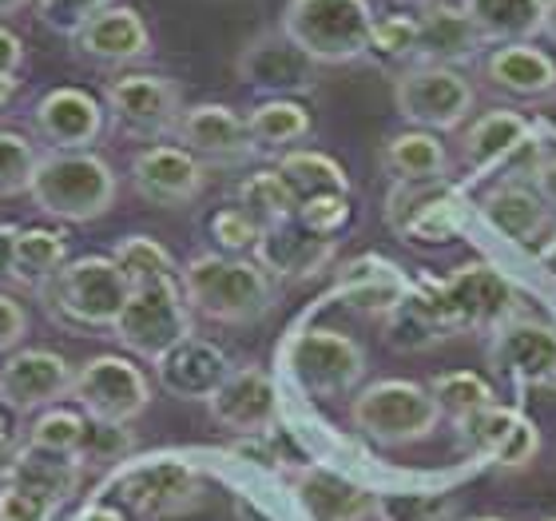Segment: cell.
Here are the masks:
<instances>
[{
    "instance_id": "cell-1",
    "label": "cell",
    "mask_w": 556,
    "mask_h": 521,
    "mask_svg": "<svg viewBox=\"0 0 556 521\" xmlns=\"http://www.w3.org/2000/svg\"><path fill=\"white\" fill-rule=\"evenodd\" d=\"M179 287L191 314L223 326H251L275 307L278 283L247 256H207L187 259L179 266Z\"/></svg>"
},
{
    "instance_id": "cell-2",
    "label": "cell",
    "mask_w": 556,
    "mask_h": 521,
    "mask_svg": "<svg viewBox=\"0 0 556 521\" xmlns=\"http://www.w3.org/2000/svg\"><path fill=\"white\" fill-rule=\"evenodd\" d=\"M28 199L56 223H96L116 208L119 175L100 151H40Z\"/></svg>"
},
{
    "instance_id": "cell-3",
    "label": "cell",
    "mask_w": 556,
    "mask_h": 521,
    "mask_svg": "<svg viewBox=\"0 0 556 521\" xmlns=\"http://www.w3.org/2000/svg\"><path fill=\"white\" fill-rule=\"evenodd\" d=\"M409 295L445 338L493 331L509 314H517V290L489 263H465L450 278H426L409 287Z\"/></svg>"
},
{
    "instance_id": "cell-4",
    "label": "cell",
    "mask_w": 556,
    "mask_h": 521,
    "mask_svg": "<svg viewBox=\"0 0 556 521\" xmlns=\"http://www.w3.org/2000/svg\"><path fill=\"white\" fill-rule=\"evenodd\" d=\"M374 16L370 0H287L278 33L290 36L318 69H342L366 60Z\"/></svg>"
},
{
    "instance_id": "cell-5",
    "label": "cell",
    "mask_w": 556,
    "mask_h": 521,
    "mask_svg": "<svg viewBox=\"0 0 556 521\" xmlns=\"http://www.w3.org/2000/svg\"><path fill=\"white\" fill-rule=\"evenodd\" d=\"M128 295L131 283L112 256H80L60 266V275L40 290V302L52 323L68 331H112Z\"/></svg>"
},
{
    "instance_id": "cell-6",
    "label": "cell",
    "mask_w": 556,
    "mask_h": 521,
    "mask_svg": "<svg viewBox=\"0 0 556 521\" xmlns=\"http://www.w3.org/2000/svg\"><path fill=\"white\" fill-rule=\"evenodd\" d=\"M350 422L374 446H409L438 430L441 406L433 402L429 386L409 379H382L350 398Z\"/></svg>"
},
{
    "instance_id": "cell-7",
    "label": "cell",
    "mask_w": 556,
    "mask_h": 521,
    "mask_svg": "<svg viewBox=\"0 0 556 521\" xmlns=\"http://www.w3.org/2000/svg\"><path fill=\"white\" fill-rule=\"evenodd\" d=\"M108 335L116 338L119 347L139 355L148 362H160L175 343L195 335V314L187 307L179 278H160V283H143L131 287L128 302L119 319L112 323Z\"/></svg>"
},
{
    "instance_id": "cell-8",
    "label": "cell",
    "mask_w": 556,
    "mask_h": 521,
    "mask_svg": "<svg viewBox=\"0 0 556 521\" xmlns=\"http://www.w3.org/2000/svg\"><path fill=\"white\" fill-rule=\"evenodd\" d=\"M100 100L108 108V124L119 136L148 139V144L175 136L187 108L179 80L155 76V72H119L116 80H108Z\"/></svg>"
},
{
    "instance_id": "cell-9",
    "label": "cell",
    "mask_w": 556,
    "mask_h": 521,
    "mask_svg": "<svg viewBox=\"0 0 556 521\" xmlns=\"http://www.w3.org/2000/svg\"><path fill=\"white\" fill-rule=\"evenodd\" d=\"M287 367L311 398H346V394H358L362 379L370 371V359H366L362 343H354L342 331L306 326L290 343Z\"/></svg>"
},
{
    "instance_id": "cell-10",
    "label": "cell",
    "mask_w": 556,
    "mask_h": 521,
    "mask_svg": "<svg viewBox=\"0 0 556 521\" xmlns=\"http://www.w3.org/2000/svg\"><path fill=\"white\" fill-rule=\"evenodd\" d=\"M473 104V84L445 64H409L394 76L397 116L421 132H453L469 120Z\"/></svg>"
},
{
    "instance_id": "cell-11",
    "label": "cell",
    "mask_w": 556,
    "mask_h": 521,
    "mask_svg": "<svg viewBox=\"0 0 556 521\" xmlns=\"http://www.w3.org/2000/svg\"><path fill=\"white\" fill-rule=\"evenodd\" d=\"M68 398L96 422L131 426L151 406V383L124 355H96L84 367H76V383H72Z\"/></svg>"
},
{
    "instance_id": "cell-12",
    "label": "cell",
    "mask_w": 556,
    "mask_h": 521,
    "mask_svg": "<svg viewBox=\"0 0 556 521\" xmlns=\"http://www.w3.org/2000/svg\"><path fill=\"white\" fill-rule=\"evenodd\" d=\"M235 76H239V84L263 92L267 100H294V96H311L318 88V64L278 28L251 36L239 48Z\"/></svg>"
},
{
    "instance_id": "cell-13",
    "label": "cell",
    "mask_w": 556,
    "mask_h": 521,
    "mask_svg": "<svg viewBox=\"0 0 556 521\" xmlns=\"http://www.w3.org/2000/svg\"><path fill=\"white\" fill-rule=\"evenodd\" d=\"M489 367L517 390L556 386V326L509 314L489 331Z\"/></svg>"
},
{
    "instance_id": "cell-14",
    "label": "cell",
    "mask_w": 556,
    "mask_h": 521,
    "mask_svg": "<svg viewBox=\"0 0 556 521\" xmlns=\"http://www.w3.org/2000/svg\"><path fill=\"white\" fill-rule=\"evenodd\" d=\"M76 367L45 347L12 350L0 359V406L9 414H40L72 394Z\"/></svg>"
},
{
    "instance_id": "cell-15",
    "label": "cell",
    "mask_w": 556,
    "mask_h": 521,
    "mask_svg": "<svg viewBox=\"0 0 556 521\" xmlns=\"http://www.w3.org/2000/svg\"><path fill=\"white\" fill-rule=\"evenodd\" d=\"M116 489L124 506L143 518H175L203 501V477L184 458H148L119 470Z\"/></svg>"
},
{
    "instance_id": "cell-16",
    "label": "cell",
    "mask_w": 556,
    "mask_h": 521,
    "mask_svg": "<svg viewBox=\"0 0 556 521\" xmlns=\"http://www.w3.org/2000/svg\"><path fill=\"white\" fill-rule=\"evenodd\" d=\"M33 132L48 151H92L108 132V108L84 88H48L33 104Z\"/></svg>"
},
{
    "instance_id": "cell-17",
    "label": "cell",
    "mask_w": 556,
    "mask_h": 521,
    "mask_svg": "<svg viewBox=\"0 0 556 521\" xmlns=\"http://www.w3.org/2000/svg\"><path fill=\"white\" fill-rule=\"evenodd\" d=\"M207 187V163L179 144H148L131 156V191L151 208H187Z\"/></svg>"
},
{
    "instance_id": "cell-18",
    "label": "cell",
    "mask_w": 556,
    "mask_h": 521,
    "mask_svg": "<svg viewBox=\"0 0 556 521\" xmlns=\"http://www.w3.org/2000/svg\"><path fill=\"white\" fill-rule=\"evenodd\" d=\"M386 223L409 244H445L462 227V196L450 179L433 184H390L386 196Z\"/></svg>"
},
{
    "instance_id": "cell-19",
    "label": "cell",
    "mask_w": 556,
    "mask_h": 521,
    "mask_svg": "<svg viewBox=\"0 0 556 521\" xmlns=\"http://www.w3.org/2000/svg\"><path fill=\"white\" fill-rule=\"evenodd\" d=\"M453 426H457V438H462L465 450L477 454V458H489L501 470H521L541 450V434H536L533 418H525L521 410L501 402L457 418Z\"/></svg>"
},
{
    "instance_id": "cell-20",
    "label": "cell",
    "mask_w": 556,
    "mask_h": 521,
    "mask_svg": "<svg viewBox=\"0 0 556 521\" xmlns=\"http://www.w3.org/2000/svg\"><path fill=\"white\" fill-rule=\"evenodd\" d=\"M175 139H179V148H187L207 168H239L258 151L255 139H251V128H247V116H239L227 104L184 108Z\"/></svg>"
},
{
    "instance_id": "cell-21",
    "label": "cell",
    "mask_w": 556,
    "mask_h": 521,
    "mask_svg": "<svg viewBox=\"0 0 556 521\" xmlns=\"http://www.w3.org/2000/svg\"><path fill=\"white\" fill-rule=\"evenodd\" d=\"M72 52L92 69H131L151 57V28L131 4H112L72 36Z\"/></svg>"
},
{
    "instance_id": "cell-22",
    "label": "cell",
    "mask_w": 556,
    "mask_h": 521,
    "mask_svg": "<svg viewBox=\"0 0 556 521\" xmlns=\"http://www.w3.org/2000/svg\"><path fill=\"white\" fill-rule=\"evenodd\" d=\"M215 426L231 430L239 438L270 434L278 418V386L263 367H235L227 383L207 398Z\"/></svg>"
},
{
    "instance_id": "cell-23",
    "label": "cell",
    "mask_w": 556,
    "mask_h": 521,
    "mask_svg": "<svg viewBox=\"0 0 556 521\" xmlns=\"http://www.w3.org/2000/svg\"><path fill=\"white\" fill-rule=\"evenodd\" d=\"M290 489L311 521H366L378 510V494L330 466H299L290 474Z\"/></svg>"
},
{
    "instance_id": "cell-24",
    "label": "cell",
    "mask_w": 556,
    "mask_h": 521,
    "mask_svg": "<svg viewBox=\"0 0 556 521\" xmlns=\"http://www.w3.org/2000/svg\"><path fill=\"white\" fill-rule=\"evenodd\" d=\"M231 359H227V350L219 343H211V338H184V343H175L160 362H155V379L160 386L172 398L179 402H207L211 394L219 390L227 383V374H231Z\"/></svg>"
},
{
    "instance_id": "cell-25",
    "label": "cell",
    "mask_w": 556,
    "mask_h": 521,
    "mask_svg": "<svg viewBox=\"0 0 556 521\" xmlns=\"http://www.w3.org/2000/svg\"><path fill=\"white\" fill-rule=\"evenodd\" d=\"M334 239L306 232L299 220H287L270 227V232H263V239L255 247V263L275 283H302V278H314L318 271L334 263Z\"/></svg>"
},
{
    "instance_id": "cell-26",
    "label": "cell",
    "mask_w": 556,
    "mask_h": 521,
    "mask_svg": "<svg viewBox=\"0 0 556 521\" xmlns=\"http://www.w3.org/2000/svg\"><path fill=\"white\" fill-rule=\"evenodd\" d=\"M481 33L469 21L462 4L438 0L417 12V57L414 64H445V69H462L469 60L481 57Z\"/></svg>"
},
{
    "instance_id": "cell-27",
    "label": "cell",
    "mask_w": 556,
    "mask_h": 521,
    "mask_svg": "<svg viewBox=\"0 0 556 521\" xmlns=\"http://www.w3.org/2000/svg\"><path fill=\"white\" fill-rule=\"evenodd\" d=\"M0 482H4V486L33 489V494L56 501L60 510H64V501H72L76 494H80L84 466L76 454H56V450H45V446L24 442L21 450L9 458Z\"/></svg>"
},
{
    "instance_id": "cell-28",
    "label": "cell",
    "mask_w": 556,
    "mask_h": 521,
    "mask_svg": "<svg viewBox=\"0 0 556 521\" xmlns=\"http://www.w3.org/2000/svg\"><path fill=\"white\" fill-rule=\"evenodd\" d=\"M481 76L489 88H497L517 100H545L556 96V64L548 52L533 45H497L481 60Z\"/></svg>"
},
{
    "instance_id": "cell-29",
    "label": "cell",
    "mask_w": 556,
    "mask_h": 521,
    "mask_svg": "<svg viewBox=\"0 0 556 521\" xmlns=\"http://www.w3.org/2000/svg\"><path fill=\"white\" fill-rule=\"evenodd\" d=\"M533 144V124L513 112V108H493V112H481V116L465 128L462 136V163L473 175H485L493 168L517 156L521 148Z\"/></svg>"
},
{
    "instance_id": "cell-30",
    "label": "cell",
    "mask_w": 556,
    "mask_h": 521,
    "mask_svg": "<svg viewBox=\"0 0 556 521\" xmlns=\"http://www.w3.org/2000/svg\"><path fill=\"white\" fill-rule=\"evenodd\" d=\"M334 295L346 302V307H354V311L390 314L397 302L409 295V283H406V275H402V266L386 263V259H378V256H366L338 271Z\"/></svg>"
},
{
    "instance_id": "cell-31",
    "label": "cell",
    "mask_w": 556,
    "mask_h": 521,
    "mask_svg": "<svg viewBox=\"0 0 556 521\" xmlns=\"http://www.w3.org/2000/svg\"><path fill=\"white\" fill-rule=\"evenodd\" d=\"M481 215L493 232H501L505 239L513 244H536L541 235L548 232V223H553V211L545 208V199L529 191L521 184H497L481 199Z\"/></svg>"
},
{
    "instance_id": "cell-32",
    "label": "cell",
    "mask_w": 556,
    "mask_h": 521,
    "mask_svg": "<svg viewBox=\"0 0 556 521\" xmlns=\"http://www.w3.org/2000/svg\"><path fill=\"white\" fill-rule=\"evenodd\" d=\"M382 172L390 175V184H433L450 175V151L433 132L409 128L397 132L382 144L378 151Z\"/></svg>"
},
{
    "instance_id": "cell-33",
    "label": "cell",
    "mask_w": 556,
    "mask_h": 521,
    "mask_svg": "<svg viewBox=\"0 0 556 521\" xmlns=\"http://www.w3.org/2000/svg\"><path fill=\"white\" fill-rule=\"evenodd\" d=\"M485 45H529L541 36L545 0H462Z\"/></svg>"
},
{
    "instance_id": "cell-34",
    "label": "cell",
    "mask_w": 556,
    "mask_h": 521,
    "mask_svg": "<svg viewBox=\"0 0 556 521\" xmlns=\"http://www.w3.org/2000/svg\"><path fill=\"white\" fill-rule=\"evenodd\" d=\"M64 263H68V239L56 227H21L16 247H12L9 283L40 295L60 275Z\"/></svg>"
},
{
    "instance_id": "cell-35",
    "label": "cell",
    "mask_w": 556,
    "mask_h": 521,
    "mask_svg": "<svg viewBox=\"0 0 556 521\" xmlns=\"http://www.w3.org/2000/svg\"><path fill=\"white\" fill-rule=\"evenodd\" d=\"M247 128L255 139L258 151H294L299 144H306L314 132L311 108L299 100H263L247 112Z\"/></svg>"
},
{
    "instance_id": "cell-36",
    "label": "cell",
    "mask_w": 556,
    "mask_h": 521,
    "mask_svg": "<svg viewBox=\"0 0 556 521\" xmlns=\"http://www.w3.org/2000/svg\"><path fill=\"white\" fill-rule=\"evenodd\" d=\"M278 175L287 179L294 203H306V199H323V196H350V175L338 160H330L326 151L311 148H294L278 160Z\"/></svg>"
},
{
    "instance_id": "cell-37",
    "label": "cell",
    "mask_w": 556,
    "mask_h": 521,
    "mask_svg": "<svg viewBox=\"0 0 556 521\" xmlns=\"http://www.w3.org/2000/svg\"><path fill=\"white\" fill-rule=\"evenodd\" d=\"M235 208L247 211V215L258 223V232H270L278 223L294 220L299 203L290 196L287 179L278 175V168H270V172L247 175L243 184H239V191H235Z\"/></svg>"
},
{
    "instance_id": "cell-38",
    "label": "cell",
    "mask_w": 556,
    "mask_h": 521,
    "mask_svg": "<svg viewBox=\"0 0 556 521\" xmlns=\"http://www.w3.org/2000/svg\"><path fill=\"white\" fill-rule=\"evenodd\" d=\"M112 263L124 271L131 287L160 283V278H179V263L172 259V251L160 239H151V235H124L112 247Z\"/></svg>"
},
{
    "instance_id": "cell-39",
    "label": "cell",
    "mask_w": 556,
    "mask_h": 521,
    "mask_svg": "<svg viewBox=\"0 0 556 521\" xmlns=\"http://www.w3.org/2000/svg\"><path fill=\"white\" fill-rule=\"evenodd\" d=\"M417 57V16L409 12H390V16H374L370 40H366V60L378 69H394Z\"/></svg>"
},
{
    "instance_id": "cell-40",
    "label": "cell",
    "mask_w": 556,
    "mask_h": 521,
    "mask_svg": "<svg viewBox=\"0 0 556 521\" xmlns=\"http://www.w3.org/2000/svg\"><path fill=\"white\" fill-rule=\"evenodd\" d=\"M429 394H433V402L441 406V414H450L453 422L465 414H473V410H485V406L497 402V394L493 386L473 371H450V374H438L433 383H429Z\"/></svg>"
},
{
    "instance_id": "cell-41",
    "label": "cell",
    "mask_w": 556,
    "mask_h": 521,
    "mask_svg": "<svg viewBox=\"0 0 556 521\" xmlns=\"http://www.w3.org/2000/svg\"><path fill=\"white\" fill-rule=\"evenodd\" d=\"M84 430H88V414H84L80 406H48L40 414L33 418V426H28V438L33 446H45V450H56V454H76L84 442Z\"/></svg>"
},
{
    "instance_id": "cell-42",
    "label": "cell",
    "mask_w": 556,
    "mask_h": 521,
    "mask_svg": "<svg viewBox=\"0 0 556 521\" xmlns=\"http://www.w3.org/2000/svg\"><path fill=\"white\" fill-rule=\"evenodd\" d=\"M40 151L45 148H36L33 139L21 136V132L0 128V199L28 196Z\"/></svg>"
},
{
    "instance_id": "cell-43",
    "label": "cell",
    "mask_w": 556,
    "mask_h": 521,
    "mask_svg": "<svg viewBox=\"0 0 556 521\" xmlns=\"http://www.w3.org/2000/svg\"><path fill=\"white\" fill-rule=\"evenodd\" d=\"M378 521H450L453 506L441 494H378Z\"/></svg>"
},
{
    "instance_id": "cell-44",
    "label": "cell",
    "mask_w": 556,
    "mask_h": 521,
    "mask_svg": "<svg viewBox=\"0 0 556 521\" xmlns=\"http://www.w3.org/2000/svg\"><path fill=\"white\" fill-rule=\"evenodd\" d=\"M131 454V430L128 426H116V422H96L88 418V430H84V442L76 458L80 466H104V462H119V458H128Z\"/></svg>"
},
{
    "instance_id": "cell-45",
    "label": "cell",
    "mask_w": 556,
    "mask_h": 521,
    "mask_svg": "<svg viewBox=\"0 0 556 521\" xmlns=\"http://www.w3.org/2000/svg\"><path fill=\"white\" fill-rule=\"evenodd\" d=\"M112 4H116V0H33L40 24L52 28V33H60V36H68V40L80 33L92 16H100L104 9H112Z\"/></svg>"
},
{
    "instance_id": "cell-46",
    "label": "cell",
    "mask_w": 556,
    "mask_h": 521,
    "mask_svg": "<svg viewBox=\"0 0 556 521\" xmlns=\"http://www.w3.org/2000/svg\"><path fill=\"white\" fill-rule=\"evenodd\" d=\"M211 239L219 244L223 256H247V251H255L263 232H258V223L239 208H219L211 215L207 223Z\"/></svg>"
},
{
    "instance_id": "cell-47",
    "label": "cell",
    "mask_w": 556,
    "mask_h": 521,
    "mask_svg": "<svg viewBox=\"0 0 556 521\" xmlns=\"http://www.w3.org/2000/svg\"><path fill=\"white\" fill-rule=\"evenodd\" d=\"M294 220L314 235H326V239H334L342 227L350 223V196H323V199H306L299 203L294 211Z\"/></svg>"
},
{
    "instance_id": "cell-48",
    "label": "cell",
    "mask_w": 556,
    "mask_h": 521,
    "mask_svg": "<svg viewBox=\"0 0 556 521\" xmlns=\"http://www.w3.org/2000/svg\"><path fill=\"white\" fill-rule=\"evenodd\" d=\"M60 506L33 489L0 486V521H56Z\"/></svg>"
},
{
    "instance_id": "cell-49",
    "label": "cell",
    "mask_w": 556,
    "mask_h": 521,
    "mask_svg": "<svg viewBox=\"0 0 556 521\" xmlns=\"http://www.w3.org/2000/svg\"><path fill=\"white\" fill-rule=\"evenodd\" d=\"M24 335H28V311L12 295L0 290V359L21 347Z\"/></svg>"
},
{
    "instance_id": "cell-50",
    "label": "cell",
    "mask_w": 556,
    "mask_h": 521,
    "mask_svg": "<svg viewBox=\"0 0 556 521\" xmlns=\"http://www.w3.org/2000/svg\"><path fill=\"white\" fill-rule=\"evenodd\" d=\"M24 69V40L12 33L9 24H0V76H21Z\"/></svg>"
},
{
    "instance_id": "cell-51",
    "label": "cell",
    "mask_w": 556,
    "mask_h": 521,
    "mask_svg": "<svg viewBox=\"0 0 556 521\" xmlns=\"http://www.w3.org/2000/svg\"><path fill=\"white\" fill-rule=\"evenodd\" d=\"M533 187L536 196L545 199V208L556 211V156H545V160L533 163Z\"/></svg>"
},
{
    "instance_id": "cell-52",
    "label": "cell",
    "mask_w": 556,
    "mask_h": 521,
    "mask_svg": "<svg viewBox=\"0 0 556 521\" xmlns=\"http://www.w3.org/2000/svg\"><path fill=\"white\" fill-rule=\"evenodd\" d=\"M16 235H21V223H0V283H4L12 271V247H16Z\"/></svg>"
},
{
    "instance_id": "cell-53",
    "label": "cell",
    "mask_w": 556,
    "mask_h": 521,
    "mask_svg": "<svg viewBox=\"0 0 556 521\" xmlns=\"http://www.w3.org/2000/svg\"><path fill=\"white\" fill-rule=\"evenodd\" d=\"M12 454H16V426H12V418L4 414V406H0V474H4V466H9Z\"/></svg>"
},
{
    "instance_id": "cell-54",
    "label": "cell",
    "mask_w": 556,
    "mask_h": 521,
    "mask_svg": "<svg viewBox=\"0 0 556 521\" xmlns=\"http://www.w3.org/2000/svg\"><path fill=\"white\" fill-rule=\"evenodd\" d=\"M76 521H128V518L119 510H112V506H88Z\"/></svg>"
},
{
    "instance_id": "cell-55",
    "label": "cell",
    "mask_w": 556,
    "mask_h": 521,
    "mask_svg": "<svg viewBox=\"0 0 556 521\" xmlns=\"http://www.w3.org/2000/svg\"><path fill=\"white\" fill-rule=\"evenodd\" d=\"M21 92V76H0V112L12 104V96Z\"/></svg>"
},
{
    "instance_id": "cell-56",
    "label": "cell",
    "mask_w": 556,
    "mask_h": 521,
    "mask_svg": "<svg viewBox=\"0 0 556 521\" xmlns=\"http://www.w3.org/2000/svg\"><path fill=\"white\" fill-rule=\"evenodd\" d=\"M541 36L556 45V0H545V21H541Z\"/></svg>"
},
{
    "instance_id": "cell-57",
    "label": "cell",
    "mask_w": 556,
    "mask_h": 521,
    "mask_svg": "<svg viewBox=\"0 0 556 521\" xmlns=\"http://www.w3.org/2000/svg\"><path fill=\"white\" fill-rule=\"evenodd\" d=\"M28 4H33V0H0V21H4V16H16V12L28 9Z\"/></svg>"
},
{
    "instance_id": "cell-58",
    "label": "cell",
    "mask_w": 556,
    "mask_h": 521,
    "mask_svg": "<svg viewBox=\"0 0 556 521\" xmlns=\"http://www.w3.org/2000/svg\"><path fill=\"white\" fill-rule=\"evenodd\" d=\"M394 4H414V9H426V4H438V0H394Z\"/></svg>"
},
{
    "instance_id": "cell-59",
    "label": "cell",
    "mask_w": 556,
    "mask_h": 521,
    "mask_svg": "<svg viewBox=\"0 0 556 521\" xmlns=\"http://www.w3.org/2000/svg\"><path fill=\"white\" fill-rule=\"evenodd\" d=\"M548 263H556V247H548Z\"/></svg>"
},
{
    "instance_id": "cell-60",
    "label": "cell",
    "mask_w": 556,
    "mask_h": 521,
    "mask_svg": "<svg viewBox=\"0 0 556 521\" xmlns=\"http://www.w3.org/2000/svg\"><path fill=\"white\" fill-rule=\"evenodd\" d=\"M469 521H505V518H469Z\"/></svg>"
},
{
    "instance_id": "cell-61",
    "label": "cell",
    "mask_w": 556,
    "mask_h": 521,
    "mask_svg": "<svg viewBox=\"0 0 556 521\" xmlns=\"http://www.w3.org/2000/svg\"><path fill=\"white\" fill-rule=\"evenodd\" d=\"M545 521H556V518H545Z\"/></svg>"
}]
</instances>
